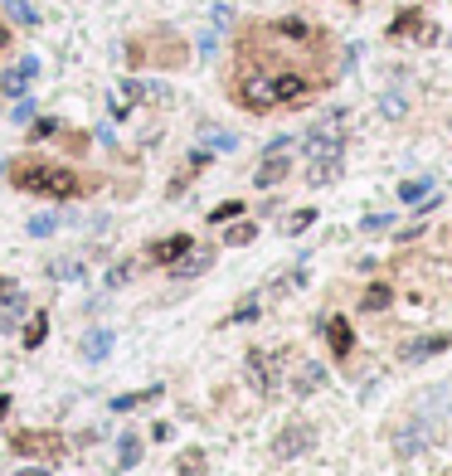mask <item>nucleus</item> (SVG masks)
Masks as SVG:
<instances>
[{"instance_id": "nucleus-1", "label": "nucleus", "mask_w": 452, "mask_h": 476, "mask_svg": "<svg viewBox=\"0 0 452 476\" xmlns=\"http://www.w3.org/2000/svg\"><path fill=\"white\" fill-rule=\"evenodd\" d=\"M10 185L24 194H44V199H78L88 190V180L73 171V166H59V161H39V156H20L10 166Z\"/></svg>"}, {"instance_id": "nucleus-2", "label": "nucleus", "mask_w": 452, "mask_h": 476, "mask_svg": "<svg viewBox=\"0 0 452 476\" xmlns=\"http://www.w3.org/2000/svg\"><path fill=\"white\" fill-rule=\"evenodd\" d=\"M233 97H238V107H248V112H272V107H277L272 68H243L238 83H233Z\"/></svg>"}, {"instance_id": "nucleus-3", "label": "nucleus", "mask_w": 452, "mask_h": 476, "mask_svg": "<svg viewBox=\"0 0 452 476\" xmlns=\"http://www.w3.org/2000/svg\"><path fill=\"white\" fill-rule=\"evenodd\" d=\"M340 146H345V112H326L307 131V156L312 161H340Z\"/></svg>"}, {"instance_id": "nucleus-4", "label": "nucleus", "mask_w": 452, "mask_h": 476, "mask_svg": "<svg viewBox=\"0 0 452 476\" xmlns=\"http://www.w3.org/2000/svg\"><path fill=\"white\" fill-rule=\"evenodd\" d=\"M272 93H277V107H297L316 93V78L302 73V68H277L272 73Z\"/></svg>"}, {"instance_id": "nucleus-5", "label": "nucleus", "mask_w": 452, "mask_h": 476, "mask_svg": "<svg viewBox=\"0 0 452 476\" xmlns=\"http://www.w3.org/2000/svg\"><path fill=\"white\" fill-rule=\"evenodd\" d=\"M195 248V238L190 233H170V238H156L151 243V263H161V268H170V263H185V253Z\"/></svg>"}, {"instance_id": "nucleus-6", "label": "nucleus", "mask_w": 452, "mask_h": 476, "mask_svg": "<svg viewBox=\"0 0 452 476\" xmlns=\"http://www.w3.org/2000/svg\"><path fill=\"white\" fill-rule=\"evenodd\" d=\"M312 442H316V428H307V423H292V428H287V433L272 442V457L292 462V457H297L302 447H312Z\"/></svg>"}, {"instance_id": "nucleus-7", "label": "nucleus", "mask_w": 452, "mask_h": 476, "mask_svg": "<svg viewBox=\"0 0 452 476\" xmlns=\"http://www.w3.org/2000/svg\"><path fill=\"white\" fill-rule=\"evenodd\" d=\"M409 34H418L423 44H433V39H438V29H433V24H423V10H404V15L389 24V39H409Z\"/></svg>"}, {"instance_id": "nucleus-8", "label": "nucleus", "mask_w": 452, "mask_h": 476, "mask_svg": "<svg viewBox=\"0 0 452 476\" xmlns=\"http://www.w3.org/2000/svg\"><path fill=\"white\" fill-rule=\"evenodd\" d=\"M268 29H272V39H287V44H316V24H307V20H297V15L272 20Z\"/></svg>"}, {"instance_id": "nucleus-9", "label": "nucleus", "mask_w": 452, "mask_h": 476, "mask_svg": "<svg viewBox=\"0 0 452 476\" xmlns=\"http://www.w3.org/2000/svg\"><path fill=\"white\" fill-rule=\"evenodd\" d=\"M326 340H331V355H336V360H350V350H355V331H350L345 316H326Z\"/></svg>"}, {"instance_id": "nucleus-10", "label": "nucleus", "mask_w": 452, "mask_h": 476, "mask_svg": "<svg viewBox=\"0 0 452 476\" xmlns=\"http://www.w3.org/2000/svg\"><path fill=\"white\" fill-rule=\"evenodd\" d=\"M34 73H39V59H20L10 73H0V93H5V97H20L24 88H29V78H34Z\"/></svg>"}, {"instance_id": "nucleus-11", "label": "nucleus", "mask_w": 452, "mask_h": 476, "mask_svg": "<svg viewBox=\"0 0 452 476\" xmlns=\"http://www.w3.org/2000/svg\"><path fill=\"white\" fill-rule=\"evenodd\" d=\"M448 345H452V336H423V340H409L399 355L404 360H423V355H443Z\"/></svg>"}, {"instance_id": "nucleus-12", "label": "nucleus", "mask_w": 452, "mask_h": 476, "mask_svg": "<svg viewBox=\"0 0 452 476\" xmlns=\"http://www.w3.org/2000/svg\"><path fill=\"white\" fill-rule=\"evenodd\" d=\"M282 175H287V156H272V151H268V161L258 166V185H263V190H272Z\"/></svg>"}, {"instance_id": "nucleus-13", "label": "nucleus", "mask_w": 452, "mask_h": 476, "mask_svg": "<svg viewBox=\"0 0 452 476\" xmlns=\"http://www.w3.org/2000/svg\"><path fill=\"white\" fill-rule=\"evenodd\" d=\"M389 301H394V287H389V282L365 287V296H360V306H365V311H384Z\"/></svg>"}, {"instance_id": "nucleus-14", "label": "nucleus", "mask_w": 452, "mask_h": 476, "mask_svg": "<svg viewBox=\"0 0 452 476\" xmlns=\"http://www.w3.org/2000/svg\"><path fill=\"white\" fill-rule=\"evenodd\" d=\"M44 336H49V316L39 311V316L24 326V350H39V345H44Z\"/></svg>"}, {"instance_id": "nucleus-15", "label": "nucleus", "mask_w": 452, "mask_h": 476, "mask_svg": "<svg viewBox=\"0 0 452 476\" xmlns=\"http://www.w3.org/2000/svg\"><path fill=\"white\" fill-rule=\"evenodd\" d=\"M108 350H112V336H108V331H93V336L83 340V355H88V360H103Z\"/></svg>"}, {"instance_id": "nucleus-16", "label": "nucleus", "mask_w": 452, "mask_h": 476, "mask_svg": "<svg viewBox=\"0 0 452 476\" xmlns=\"http://www.w3.org/2000/svg\"><path fill=\"white\" fill-rule=\"evenodd\" d=\"M117 452H122V457H117V467H122V472H126V467H136V462H141V442H136V438H131V433H126V438H122V442H117Z\"/></svg>"}, {"instance_id": "nucleus-17", "label": "nucleus", "mask_w": 452, "mask_h": 476, "mask_svg": "<svg viewBox=\"0 0 452 476\" xmlns=\"http://www.w3.org/2000/svg\"><path fill=\"white\" fill-rule=\"evenodd\" d=\"M336 171H340V161H312L307 166V180L312 185H326V180H336Z\"/></svg>"}, {"instance_id": "nucleus-18", "label": "nucleus", "mask_w": 452, "mask_h": 476, "mask_svg": "<svg viewBox=\"0 0 452 476\" xmlns=\"http://www.w3.org/2000/svg\"><path fill=\"white\" fill-rule=\"evenodd\" d=\"M156 394H161V384H151V389H141V394H122L112 403V413H131L136 403H146V398H156Z\"/></svg>"}, {"instance_id": "nucleus-19", "label": "nucleus", "mask_w": 452, "mask_h": 476, "mask_svg": "<svg viewBox=\"0 0 452 476\" xmlns=\"http://www.w3.org/2000/svg\"><path fill=\"white\" fill-rule=\"evenodd\" d=\"M253 238H258V224H238V229H228V233H224L228 248H243V243H253Z\"/></svg>"}, {"instance_id": "nucleus-20", "label": "nucleus", "mask_w": 452, "mask_h": 476, "mask_svg": "<svg viewBox=\"0 0 452 476\" xmlns=\"http://www.w3.org/2000/svg\"><path fill=\"white\" fill-rule=\"evenodd\" d=\"M238 214H243V204H238V199H224V204L210 209V224H228V219H238Z\"/></svg>"}, {"instance_id": "nucleus-21", "label": "nucleus", "mask_w": 452, "mask_h": 476, "mask_svg": "<svg viewBox=\"0 0 452 476\" xmlns=\"http://www.w3.org/2000/svg\"><path fill=\"white\" fill-rule=\"evenodd\" d=\"M428 190H433V180H404V185H399V194H404L409 204H418V199H423Z\"/></svg>"}, {"instance_id": "nucleus-22", "label": "nucleus", "mask_w": 452, "mask_h": 476, "mask_svg": "<svg viewBox=\"0 0 452 476\" xmlns=\"http://www.w3.org/2000/svg\"><path fill=\"white\" fill-rule=\"evenodd\" d=\"M316 224V209H297L292 219H287V233H302V229H312Z\"/></svg>"}, {"instance_id": "nucleus-23", "label": "nucleus", "mask_w": 452, "mask_h": 476, "mask_svg": "<svg viewBox=\"0 0 452 476\" xmlns=\"http://www.w3.org/2000/svg\"><path fill=\"white\" fill-rule=\"evenodd\" d=\"M59 131V122L54 117H44V122H29V141H44V136H54Z\"/></svg>"}, {"instance_id": "nucleus-24", "label": "nucleus", "mask_w": 452, "mask_h": 476, "mask_svg": "<svg viewBox=\"0 0 452 476\" xmlns=\"http://www.w3.org/2000/svg\"><path fill=\"white\" fill-rule=\"evenodd\" d=\"M54 224H59V219H49V214H34V219H29V233H34V238H49V233H54Z\"/></svg>"}, {"instance_id": "nucleus-25", "label": "nucleus", "mask_w": 452, "mask_h": 476, "mask_svg": "<svg viewBox=\"0 0 452 476\" xmlns=\"http://www.w3.org/2000/svg\"><path fill=\"white\" fill-rule=\"evenodd\" d=\"M389 224H394V219H389V214H370V219H365V224H360V229H365V233H384V229H389Z\"/></svg>"}, {"instance_id": "nucleus-26", "label": "nucleus", "mask_w": 452, "mask_h": 476, "mask_svg": "<svg viewBox=\"0 0 452 476\" xmlns=\"http://www.w3.org/2000/svg\"><path fill=\"white\" fill-rule=\"evenodd\" d=\"M180 472H205V452H185L180 457Z\"/></svg>"}, {"instance_id": "nucleus-27", "label": "nucleus", "mask_w": 452, "mask_h": 476, "mask_svg": "<svg viewBox=\"0 0 452 476\" xmlns=\"http://www.w3.org/2000/svg\"><path fill=\"white\" fill-rule=\"evenodd\" d=\"M5 5H10V15H15V20H24V24H29V20H34V10H29V5H24V0H5Z\"/></svg>"}, {"instance_id": "nucleus-28", "label": "nucleus", "mask_w": 452, "mask_h": 476, "mask_svg": "<svg viewBox=\"0 0 452 476\" xmlns=\"http://www.w3.org/2000/svg\"><path fill=\"white\" fill-rule=\"evenodd\" d=\"M321 384H326V375H321V370H316V365H312V370H307V375H302V389H321Z\"/></svg>"}, {"instance_id": "nucleus-29", "label": "nucleus", "mask_w": 452, "mask_h": 476, "mask_svg": "<svg viewBox=\"0 0 452 476\" xmlns=\"http://www.w3.org/2000/svg\"><path fill=\"white\" fill-rule=\"evenodd\" d=\"M10 44H15V34H10V24H0V54H5Z\"/></svg>"}, {"instance_id": "nucleus-30", "label": "nucleus", "mask_w": 452, "mask_h": 476, "mask_svg": "<svg viewBox=\"0 0 452 476\" xmlns=\"http://www.w3.org/2000/svg\"><path fill=\"white\" fill-rule=\"evenodd\" d=\"M20 476H44V467H24V472H20Z\"/></svg>"}, {"instance_id": "nucleus-31", "label": "nucleus", "mask_w": 452, "mask_h": 476, "mask_svg": "<svg viewBox=\"0 0 452 476\" xmlns=\"http://www.w3.org/2000/svg\"><path fill=\"white\" fill-rule=\"evenodd\" d=\"M5 413H10V398H5V394H0V418H5Z\"/></svg>"}, {"instance_id": "nucleus-32", "label": "nucleus", "mask_w": 452, "mask_h": 476, "mask_svg": "<svg viewBox=\"0 0 452 476\" xmlns=\"http://www.w3.org/2000/svg\"><path fill=\"white\" fill-rule=\"evenodd\" d=\"M345 5H360V0H345Z\"/></svg>"}, {"instance_id": "nucleus-33", "label": "nucleus", "mask_w": 452, "mask_h": 476, "mask_svg": "<svg viewBox=\"0 0 452 476\" xmlns=\"http://www.w3.org/2000/svg\"><path fill=\"white\" fill-rule=\"evenodd\" d=\"M0 97H5V93H0Z\"/></svg>"}]
</instances>
